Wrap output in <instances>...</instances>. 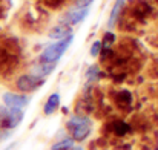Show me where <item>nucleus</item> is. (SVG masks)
<instances>
[{"label":"nucleus","instance_id":"nucleus-2","mask_svg":"<svg viewBox=\"0 0 158 150\" xmlns=\"http://www.w3.org/2000/svg\"><path fill=\"white\" fill-rule=\"evenodd\" d=\"M72 40H74V37L69 35V37H66L63 40H58L57 43L49 45L40 55L42 63H51V64H54L55 61H58L61 58V55L66 52V49L69 48V45L72 43Z\"/></svg>","mask_w":158,"mask_h":150},{"label":"nucleus","instance_id":"nucleus-8","mask_svg":"<svg viewBox=\"0 0 158 150\" xmlns=\"http://www.w3.org/2000/svg\"><path fill=\"white\" fill-rule=\"evenodd\" d=\"M58 106H60V95L55 92V94H52V95L48 98L46 104H45V113H46V115H52L54 112L58 109Z\"/></svg>","mask_w":158,"mask_h":150},{"label":"nucleus","instance_id":"nucleus-7","mask_svg":"<svg viewBox=\"0 0 158 150\" xmlns=\"http://www.w3.org/2000/svg\"><path fill=\"white\" fill-rule=\"evenodd\" d=\"M69 35H72L71 34V28L66 26V25H63V23H60L58 26L52 28L51 32H49V37L51 39H57V40H63V39L69 37Z\"/></svg>","mask_w":158,"mask_h":150},{"label":"nucleus","instance_id":"nucleus-13","mask_svg":"<svg viewBox=\"0 0 158 150\" xmlns=\"http://www.w3.org/2000/svg\"><path fill=\"white\" fill-rule=\"evenodd\" d=\"M72 146H74V141H72V140H69V138H66V140H63V141H58V143H55V144L52 146V150L72 149Z\"/></svg>","mask_w":158,"mask_h":150},{"label":"nucleus","instance_id":"nucleus-5","mask_svg":"<svg viewBox=\"0 0 158 150\" xmlns=\"http://www.w3.org/2000/svg\"><path fill=\"white\" fill-rule=\"evenodd\" d=\"M88 14H89V8H74V9H71L69 12H66L61 17V23L71 28V26L78 25L80 22H83Z\"/></svg>","mask_w":158,"mask_h":150},{"label":"nucleus","instance_id":"nucleus-12","mask_svg":"<svg viewBox=\"0 0 158 150\" xmlns=\"http://www.w3.org/2000/svg\"><path fill=\"white\" fill-rule=\"evenodd\" d=\"M123 3H124V0H117V2H115V5H114V8H112V12H110V18H109V25H110V26L115 23L117 15H118V12H120Z\"/></svg>","mask_w":158,"mask_h":150},{"label":"nucleus","instance_id":"nucleus-16","mask_svg":"<svg viewBox=\"0 0 158 150\" xmlns=\"http://www.w3.org/2000/svg\"><path fill=\"white\" fill-rule=\"evenodd\" d=\"M94 0H77L75 2V8H89V5Z\"/></svg>","mask_w":158,"mask_h":150},{"label":"nucleus","instance_id":"nucleus-11","mask_svg":"<svg viewBox=\"0 0 158 150\" xmlns=\"http://www.w3.org/2000/svg\"><path fill=\"white\" fill-rule=\"evenodd\" d=\"M117 103H118L120 106H123V107H127V106H131V103H132V95H131L127 91H123V92L118 94Z\"/></svg>","mask_w":158,"mask_h":150},{"label":"nucleus","instance_id":"nucleus-4","mask_svg":"<svg viewBox=\"0 0 158 150\" xmlns=\"http://www.w3.org/2000/svg\"><path fill=\"white\" fill-rule=\"evenodd\" d=\"M3 104L8 109L12 110H22L23 107H26L29 104V98L26 95H19V94H12V92H6L3 95Z\"/></svg>","mask_w":158,"mask_h":150},{"label":"nucleus","instance_id":"nucleus-17","mask_svg":"<svg viewBox=\"0 0 158 150\" xmlns=\"http://www.w3.org/2000/svg\"><path fill=\"white\" fill-rule=\"evenodd\" d=\"M63 150H74V149H63Z\"/></svg>","mask_w":158,"mask_h":150},{"label":"nucleus","instance_id":"nucleus-1","mask_svg":"<svg viewBox=\"0 0 158 150\" xmlns=\"http://www.w3.org/2000/svg\"><path fill=\"white\" fill-rule=\"evenodd\" d=\"M68 130L71 132V140L75 141H85L91 135V121L88 118L74 116L68 121Z\"/></svg>","mask_w":158,"mask_h":150},{"label":"nucleus","instance_id":"nucleus-6","mask_svg":"<svg viewBox=\"0 0 158 150\" xmlns=\"http://www.w3.org/2000/svg\"><path fill=\"white\" fill-rule=\"evenodd\" d=\"M43 80L34 75H22L17 80V89L20 92H34L42 86Z\"/></svg>","mask_w":158,"mask_h":150},{"label":"nucleus","instance_id":"nucleus-10","mask_svg":"<svg viewBox=\"0 0 158 150\" xmlns=\"http://www.w3.org/2000/svg\"><path fill=\"white\" fill-rule=\"evenodd\" d=\"M129 130H131V127H129V124H126L124 121H115V123H114V132H115V135L123 136V135L129 133Z\"/></svg>","mask_w":158,"mask_h":150},{"label":"nucleus","instance_id":"nucleus-3","mask_svg":"<svg viewBox=\"0 0 158 150\" xmlns=\"http://www.w3.org/2000/svg\"><path fill=\"white\" fill-rule=\"evenodd\" d=\"M23 120L22 110H12L8 107H0V127L2 129H14Z\"/></svg>","mask_w":158,"mask_h":150},{"label":"nucleus","instance_id":"nucleus-9","mask_svg":"<svg viewBox=\"0 0 158 150\" xmlns=\"http://www.w3.org/2000/svg\"><path fill=\"white\" fill-rule=\"evenodd\" d=\"M52 69H54V64H51V63H42L40 66H37V67H35L34 77L42 78L43 75H49V74L52 72Z\"/></svg>","mask_w":158,"mask_h":150},{"label":"nucleus","instance_id":"nucleus-15","mask_svg":"<svg viewBox=\"0 0 158 150\" xmlns=\"http://www.w3.org/2000/svg\"><path fill=\"white\" fill-rule=\"evenodd\" d=\"M102 51V42H94L92 46H91V55L92 57H97Z\"/></svg>","mask_w":158,"mask_h":150},{"label":"nucleus","instance_id":"nucleus-14","mask_svg":"<svg viewBox=\"0 0 158 150\" xmlns=\"http://www.w3.org/2000/svg\"><path fill=\"white\" fill-rule=\"evenodd\" d=\"M115 42V35L112 34V32H106L105 39H103V42H102V48H105V49H109L110 46H112V43Z\"/></svg>","mask_w":158,"mask_h":150}]
</instances>
